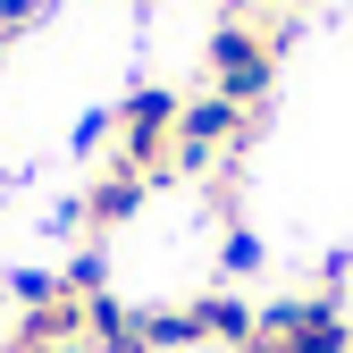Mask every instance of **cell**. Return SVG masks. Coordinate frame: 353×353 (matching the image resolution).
Instances as JSON below:
<instances>
[{"mask_svg": "<svg viewBox=\"0 0 353 353\" xmlns=\"http://www.w3.org/2000/svg\"><path fill=\"white\" fill-rule=\"evenodd\" d=\"M219 270H228V278H252V270H261V236H252V228H228V244H219Z\"/></svg>", "mask_w": 353, "mask_h": 353, "instance_id": "cell-8", "label": "cell"}, {"mask_svg": "<svg viewBox=\"0 0 353 353\" xmlns=\"http://www.w3.org/2000/svg\"><path fill=\"white\" fill-rule=\"evenodd\" d=\"M210 9H219V17H244V0H210Z\"/></svg>", "mask_w": 353, "mask_h": 353, "instance_id": "cell-12", "label": "cell"}, {"mask_svg": "<svg viewBox=\"0 0 353 353\" xmlns=\"http://www.w3.org/2000/svg\"><path fill=\"white\" fill-rule=\"evenodd\" d=\"M101 135H118V110H84L76 118V152H101Z\"/></svg>", "mask_w": 353, "mask_h": 353, "instance_id": "cell-10", "label": "cell"}, {"mask_svg": "<svg viewBox=\"0 0 353 353\" xmlns=\"http://www.w3.org/2000/svg\"><path fill=\"white\" fill-rule=\"evenodd\" d=\"M84 353H152L143 312L118 303V294H93V303H84Z\"/></svg>", "mask_w": 353, "mask_h": 353, "instance_id": "cell-5", "label": "cell"}, {"mask_svg": "<svg viewBox=\"0 0 353 353\" xmlns=\"http://www.w3.org/2000/svg\"><path fill=\"white\" fill-rule=\"evenodd\" d=\"M0 51H9V34H0Z\"/></svg>", "mask_w": 353, "mask_h": 353, "instance_id": "cell-13", "label": "cell"}, {"mask_svg": "<svg viewBox=\"0 0 353 353\" xmlns=\"http://www.w3.org/2000/svg\"><path fill=\"white\" fill-rule=\"evenodd\" d=\"M176 110H185V93H168V84H135V93L118 101V160L143 168L152 185H168L176 176Z\"/></svg>", "mask_w": 353, "mask_h": 353, "instance_id": "cell-2", "label": "cell"}, {"mask_svg": "<svg viewBox=\"0 0 353 353\" xmlns=\"http://www.w3.org/2000/svg\"><path fill=\"white\" fill-rule=\"evenodd\" d=\"M143 202H152V176H143V168H126V160H110L93 185H84V202H76V228H84V236H118V228H126V219H135Z\"/></svg>", "mask_w": 353, "mask_h": 353, "instance_id": "cell-4", "label": "cell"}, {"mask_svg": "<svg viewBox=\"0 0 353 353\" xmlns=\"http://www.w3.org/2000/svg\"><path fill=\"white\" fill-rule=\"evenodd\" d=\"M42 9H51V0H0V34H26Z\"/></svg>", "mask_w": 353, "mask_h": 353, "instance_id": "cell-11", "label": "cell"}, {"mask_svg": "<svg viewBox=\"0 0 353 353\" xmlns=\"http://www.w3.org/2000/svg\"><path fill=\"white\" fill-rule=\"evenodd\" d=\"M278 42H286V17L278 26L219 17V34H210V93H228L236 110H261L270 101V76H278Z\"/></svg>", "mask_w": 353, "mask_h": 353, "instance_id": "cell-1", "label": "cell"}, {"mask_svg": "<svg viewBox=\"0 0 353 353\" xmlns=\"http://www.w3.org/2000/svg\"><path fill=\"white\" fill-rule=\"evenodd\" d=\"M194 320H202V345L244 353V345H252V320H261V303H244L236 286H219V294H194Z\"/></svg>", "mask_w": 353, "mask_h": 353, "instance_id": "cell-6", "label": "cell"}, {"mask_svg": "<svg viewBox=\"0 0 353 353\" xmlns=\"http://www.w3.org/2000/svg\"><path fill=\"white\" fill-rule=\"evenodd\" d=\"M59 286H68V294H84V303H93V294H110V252H101V244H84L68 270H59Z\"/></svg>", "mask_w": 353, "mask_h": 353, "instance_id": "cell-7", "label": "cell"}, {"mask_svg": "<svg viewBox=\"0 0 353 353\" xmlns=\"http://www.w3.org/2000/svg\"><path fill=\"white\" fill-rule=\"evenodd\" d=\"M59 294V270H9V303L17 312H34V303H51Z\"/></svg>", "mask_w": 353, "mask_h": 353, "instance_id": "cell-9", "label": "cell"}, {"mask_svg": "<svg viewBox=\"0 0 353 353\" xmlns=\"http://www.w3.org/2000/svg\"><path fill=\"white\" fill-rule=\"evenodd\" d=\"M0 353H84V294H51L34 303V312L9 320V336H0Z\"/></svg>", "mask_w": 353, "mask_h": 353, "instance_id": "cell-3", "label": "cell"}]
</instances>
